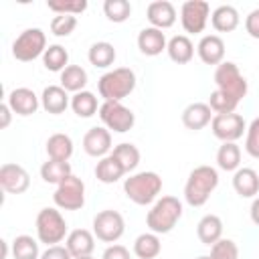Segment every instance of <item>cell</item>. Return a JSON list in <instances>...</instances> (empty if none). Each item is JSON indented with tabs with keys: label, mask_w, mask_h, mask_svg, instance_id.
<instances>
[{
	"label": "cell",
	"mask_w": 259,
	"mask_h": 259,
	"mask_svg": "<svg viewBox=\"0 0 259 259\" xmlns=\"http://www.w3.org/2000/svg\"><path fill=\"white\" fill-rule=\"evenodd\" d=\"M73 255L69 253L67 247H61V245H51L42 255L40 259H71Z\"/></svg>",
	"instance_id": "obj_43"
},
{
	"label": "cell",
	"mask_w": 259,
	"mask_h": 259,
	"mask_svg": "<svg viewBox=\"0 0 259 259\" xmlns=\"http://www.w3.org/2000/svg\"><path fill=\"white\" fill-rule=\"evenodd\" d=\"M71 107L79 117H91L97 111V97L91 91H79L73 95Z\"/></svg>",
	"instance_id": "obj_34"
},
{
	"label": "cell",
	"mask_w": 259,
	"mask_h": 259,
	"mask_svg": "<svg viewBox=\"0 0 259 259\" xmlns=\"http://www.w3.org/2000/svg\"><path fill=\"white\" fill-rule=\"evenodd\" d=\"M233 188L243 198L255 196L259 192V174L251 168H239L233 176Z\"/></svg>",
	"instance_id": "obj_21"
},
{
	"label": "cell",
	"mask_w": 259,
	"mask_h": 259,
	"mask_svg": "<svg viewBox=\"0 0 259 259\" xmlns=\"http://www.w3.org/2000/svg\"><path fill=\"white\" fill-rule=\"evenodd\" d=\"M10 111L12 109H10L8 103H2L0 105V117H2L0 119V127H8V123H10Z\"/></svg>",
	"instance_id": "obj_46"
},
{
	"label": "cell",
	"mask_w": 259,
	"mask_h": 259,
	"mask_svg": "<svg viewBox=\"0 0 259 259\" xmlns=\"http://www.w3.org/2000/svg\"><path fill=\"white\" fill-rule=\"evenodd\" d=\"M53 198H55V204L59 208H65V210L81 208L85 204V184H83V180L71 174L69 178H65L57 186Z\"/></svg>",
	"instance_id": "obj_8"
},
{
	"label": "cell",
	"mask_w": 259,
	"mask_h": 259,
	"mask_svg": "<svg viewBox=\"0 0 259 259\" xmlns=\"http://www.w3.org/2000/svg\"><path fill=\"white\" fill-rule=\"evenodd\" d=\"M67 223L57 208H42L36 214V235L40 243L55 245L65 239Z\"/></svg>",
	"instance_id": "obj_6"
},
{
	"label": "cell",
	"mask_w": 259,
	"mask_h": 259,
	"mask_svg": "<svg viewBox=\"0 0 259 259\" xmlns=\"http://www.w3.org/2000/svg\"><path fill=\"white\" fill-rule=\"evenodd\" d=\"M160 249H162V245H160V239L156 233H144L134 243V253L140 259H154V257H158Z\"/></svg>",
	"instance_id": "obj_28"
},
{
	"label": "cell",
	"mask_w": 259,
	"mask_h": 259,
	"mask_svg": "<svg viewBox=\"0 0 259 259\" xmlns=\"http://www.w3.org/2000/svg\"><path fill=\"white\" fill-rule=\"evenodd\" d=\"M14 259H38V243L30 235H18L12 243Z\"/></svg>",
	"instance_id": "obj_36"
},
{
	"label": "cell",
	"mask_w": 259,
	"mask_h": 259,
	"mask_svg": "<svg viewBox=\"0 0 259 259\" xmlns=\"http://www.w3.org/2000/svg\"><path fill=\"white\" fill-rule=\"evenodd\" d=\"M42 63L49 71H61L63 73L69 67L67 65L69 63V53L61 45H51L42 55Z\"/></svg>",
	"instance_id": "obj_33"
},
{
	"label": "cell",
	"mask_w": 259,
	"mask_h": 259,
	"mask_svg": "<svg viewBox=\"0 0 259 259\" xmlns=\"http://www.w3.org/2000/svg\"><path fill=\"white\" fill-rule=\"evenodd\" d=\"M196 51H198V57L202 59V63H206V65H221L223 57H225V42L217 34H206V36L200 38Z\"/></svg>",
	"instance_id": "obj_16"
},
{
	"label": "cell",
	"mask_w": 259,
	"mask_h": 259,
	"mask_svg": "<svg viewBox=\"0 0 259 259\" xmlns=\"http://www.w3.org/2000/svg\"><path fill=\"white\" fill-rule=\"evenodd\" d=\"M196 259H208V255H200V257H196Z\"/></svg>",
	"instance_id": "obj_49"
},
{
	"label": "cell",
	"mask_w": 259,
	"mask_h": 259,
	"mask_svg": "<svg viewBox=\"0 0 259 259\" xmlns=\"http://www.w3.org/2000/svg\"><path fill=\"white\" fill-rule=\"evenodd\" d=\"M79 259H93V257H91V255H89V257H79Z\"/></svg>",
	"instance_id": "obj_50"
},
{
	"label": "cell",
	"mask_w": 259,
	"mask_h": 259,
	"mask_svg": "<svg viewBox=\"0 0 259 259\" xmlns=\"http://www.w3.org/2000/svg\"><path fill=\"white\" fill-rule=\"evenodd\" d=\"M245 28L253 38H259V8H255L253 12H249L247 20H245Z\"/></svg>",
	"instance_id": "obj_45"
},
{
	"label": "cell",
	"mask_w": 259,
	"mask_h": 259,
	"mask_svg": "<svg viewBox=\"0 0 259 259\" xmlns=\"http://www.w3.org/2000/svg\"><path fill=\"white\" fill-rule=\"evenodd\" d=\"M47 154L51 156V160H59V162H67L73 154V142L67 134H53L47 140Z\"/></svg>",
	"instance_id": "obj_25"
},
{
	"label": "cell",
	"mask_w": 259,
	"mask_h": 259,
	"mask_svg": "<svg viewBox=\"0 0 259 259\" xmlns=\"http://www.w3.org/2000/svg\"><path fill=\"white\" fill-rule=\"evenodd\" d=\"M245 150L253 156L259 158V117H255L247 130V140H245Z\"/></svg>",
	"instance_id": "obj_42"
},
{
	"label": "cell",
	"mask_w": 259,
	"mask_h": 259,
	"mask_svg": "<svg viewBox=\"0 0 259 259\" xmlns=\"http://www.w3.org/2000/svg\"><path fill=\"white\" fill-rule=\"evenodd\" d=\"M123 172H125V170L121 168V164H119L111 154L105 156V158H101V160L97 162V166H95V176H97V180H101L103 184H111V182L119 180Z\"/></svg>",
	"instance_id": "obj_27"
},
{
	"label": "cell",
	"mask_w": 259,
	"mask_h": 259,
	"mask_svg": "<svg viewBox=\"0 0 259 259\" xmlns=\"http://www.w3.org/2000/svg\"><path fill=\"white\" fill-rule=\"evenodd\" d=\"M196 235L200 239V243L204 245H214L217 241H221L223 235V221L217 214H204L198 225H196Z\"/></svg>",
	"instance_id": "obj_23"
},
{
	"label": "cell",
	"mask_w": 259,
	"mask_h": 259,
	"mask_svg": "<svg viewBox=\"0 0 259 259\" xmlns=\"http://www.w3.org/2000/svg\"><path fill=\"white\" fill-rule=\"evenodd\" d=\"M210 20H212V26H214L217 30H221V32H231V30H235V28L239 26V12H237V8H233V6H229V4H223V6H219V8L212 12Z\"/></svg>",
	"instance_id": "obj_26"
},
{
	"label": "cell",
	"mask_w": 259,
	"mask_h": 259,
	"mask_svg": "<svg viewBox=\"0 0 259 259\" xmlns=\"http://www.w3.org/2000/svg\"><path fill=\"white\" fill-rule=\"evenodd\" d=\"M239 162H241V150L235 142H225L219 152H217V164L219 168L231 172V170H237L239 168Z\"/></svg>",
	"instance_id": "obj_31"
},
{
	"label": "cell",
	"mask_w": 259,
	"mask_h": 259,
	"mask_svg": "<svg viewBox=\"0 0 259 259\" xmlns=\"http://www.w3.org/2000/svg\"><path fill=\"white\" fill-rule=\"evenodd\" d=\"M8 105L18 115H32L38 109V97L28 87H16L8 95Z\"/></svg>",
	"instance_id": "obj_15"
},
{
	"label": "cell",
	"mask_w": 259,
	"mask_h": 259,
	"mask_svg": "<svg viewBox=\"0 0 259 259\" xmlns=\"http://www.w3.org/2000/svg\"><path fill=\"white\" fill-rule=\"evenodd\" d=\"M111 148V134L105 127H91L83 136V150L93 158H105Z\"/></svg>",
	"instance_id": "obj_14"
},
{
	"label": "cell",
	"mask_w": 259,
	"mask_h": 259,
	"mask_svg": "<svg viewBox=\"0 0 259 259\" xmlns=\"http://www.w3.org/2000/svg\"><path fill=\"white\" fill-rule=\"evenodd\" d=\"M239 257V249L235 245V241L231 239H221L212 245L208 259H237Z\"/></svg>",
	"instance_id": "obj_40"
},
{
	"label": "cell",
	"mask_w": 259,
	"mask_h": 259,
	"mask_svg": "<svg viewBox=\"0 0 259 259\" xmlns=\"http://www.w3.org/2000/svg\"><path fill=\"white\" fill-rule=\"evenodd\" d=\"M49 10L57 12V14H81L85 8H87V2L85 0H75V2H55L51 0L49 4Z\"/></svg>",
	"instance_id": "obj_41"
},
{
	"label": "cell",
	"mask_w": 259,
	"mask_h": 259,
	"mask_svg": "<svg viewBox=\"0 0 259 259\" xmlns=\"http://www.w3.org/2000/svg\"><path fill=\"white\" fill-rule=\"evenodd\" d=\"M212 134L223 142H235L245 132V119L239 113H217L210 121Z\"/></svg>",
	"instance_id": "obj_12"
},
{
	"label": "cell",
	"mask_w": 259,
	"mask_h": 259,
	"mask_svg": "<svg viewBox=\"0 0 259 259\" xmlns=\"http://www.w3.org/2000/svg\"><path fill=\"white\" fill-rule=\"evenodd\" d=\"M212 109L208 107V103H190L184 111H182V123L188 130H202L204 125H208L212 121Z\"/></svg>",
	"instance_id": "obj_20"
},
{
	"label": "cell",
	"mask_w": 259,
	"mask_h": 259,
	"mask_svg": "<svg viewBox=\"0 0 259 259\" xmlns=\"http://www.w3.org/2000/svg\"><path fill=\"white\" fill-rule=\"evenodd\" d=\"M40 103H42L45 111H49V113H63L69 107V95L63 87L49 85V87H45V91L40 95Z\"/></svg>",
	"instance_id": "obj_22"
},
{
	"label": "cell",
	"mask_w": 259,
	"mask_h": 259,
	"mask_svg": "<svg viewBox=\"0 0 259 259\" xmlns=\"http://www.w3.org/2000/svg\"><path fill=\"white\" fill-rule=\"evenodd\" d=\"M103 12L111 22H123L132 14V6L127 0H105Z\"/></svg>",
	"instance_id": "obj_37"
},
{
	"label": "cell",
	"mask_w": 259,
	"mask_h": 259,
	"mask_svg": "<svg viewBox=\"0 0 259 259\" xmlns=\"http://www.w3.org/2000/svg\"><path fill=\"white\" fill-rule=\"evenodd\" d=\"M67 249L69 253L79 259V257H89L95 249V241H93V235L85 229H75L69 233L67 237Z\"/></svg>",
	"instance_id": "obj_19"
},
{
	"label": "cell",
	"mask_w": 259,
	"mask_h": 259,
	"mask_svg": "<svg viewBox=\"0 0 259 259\" xmlns=\"http://www.w3.org/2000/svg\"><path fill=\"white\" fill-rule=\"evenodd\" d=\"M148 20L152 22L154 28H170L174 22H176V10L170 2L166 0H158V2H152L148 6Z\"/></svg>",
	"instance_id": "obj_17"
},
{
	"label": "cell",
	"mask_w": 259,
	"mask_h": 259,
	"mask_svg": "<svg viewBox=\"0 0 259 259\" xmlns=\"http://www.w3.org/2000/svg\"><path fill=\"white\" fill-rule=\"evenodd\" d=\"M166 51H168V57H170L174 63H178V65L188 63V61L192 59V55H194V47H192L190 38L184 36V34L172 36L170 42H168V47H166Z\"/></svg>",
	"instance_id": "obj_24"
},
{
	"label": "cell",
	"mask_w": 259,
	"mask_h": 259,
	"mask_svg": "<svg viewBox=\"0 0 259 259\" xmlns=\"http://www.w3.org/2000/svg\"><path fill=\"white\" fill-rule=\"evenodd\" d=\"M0 245H2V259H6V255H8V245H6V241H2Z\"/></svg>",
	"instance_id": "obj_48"
},
{
	"label": "cell",
	"mask_w": 259,
	"mask_h": 259,
	"mask_svg": "<svg viewBox=\"0 0 259 259\" xmlns=\"http://www.w3.org/2000/svg\"><path fill=\"white\" fill-rule=\"evenodd\" d=\"M166 47H168V45H166V36H164V32H162L160 28L150 26V28H144V30L138 34V49H140L144 55H148V57L160 55Z\"/></svg>",
	"instance_id": "obj_18"
},
{
	"label": "cell",
	"mask_w": 259,
	"mask_h": 259,
	"mask_svg": "<svg viewBox=\"0 0 259 259\" xmlns=\"http://www.w3.org/2000/svg\"><path fill=\"white\" fill-rule=\"evenodd\" d=\"M47 51V36L40 28H26L20 36L12 42V55L18 61H32Z\"/></svg>",
	"instance_id": "obj_7"
},
{
	"label": "cell",
	"mask_w": 259,
	"mask_h": 259,
	"mask_svg": "<svg viewBox=\"0 0 259 259\" xmlns=\"http://www.w3.org/2000/svg\"><path fill=\"white\" fill-rule=\"evenodd\" d=\"M134 87H136V73L125 67H119V69H113V71L101 75V79L97 83L99 95L105 101H119V99L127 97L134 91Z\"/></svg>",
	"instance_id": "obj_3"
},
{
	"label": "cell",
	"mask_w": 259,
	"mask_h": 259,
	"mask_svg": "<svg viewBox=\"0 0 259 259\" xmlns=\"http://www.w3.org/2000/svg\"><path fill=\"white\" fill-rule=\"evenodd\" d=\"M111 156L121 164V168H123L125 172L134 170V168L140 164V150H138L134 144H125V142H123V144L115 146Z\"/></svg>",
	"instance_id": "obj_35"
},
{
	"label": "cell",
	"mask_w": 259,
	"mask_h": 259,
	"mask_svg": "<svg viewBox=\"0 0 259 259\" xmlns=\"http://www.w3.org/2000/svg\"><path fill=\"white\" fill-rule=\"evenodd\" d=\"M208 2L204 0H188L182 4V10H180V20H182V26L186 32H202L204 26H206V20H208Z\"/></svg>",
	"instance_id": "obj_11"
},
{
	"label": "cell",
	"mask_w": 259,
	"mask_h": 259,
	"mask_svg": "<svg viewBox=\"0 0 259 259\" xmlns=\"http://www.w3.org/2000/svg\"><path fill=\"white\" fill-rule=\"evenodd\" d=\"M85 85H87V73H85V69H81L79 65H69V67L61 73V87H63L65 91H75V93H79Z\"/></svg>",
	"instance_id": "obj_29"
},
{
	"label": "cell",
	"mask_w": 259,
	"mask_h": 259,
	"mask_svg": "<svg viewBox=\"0 0 259 259\" xmlns=\"http://www.w3.org/2000/svg\"><path fill=\"white\" fill-rule=\"evenodd\" d=\"M40 176L45 182L51 184H61L65 178L71 176V166L69 162H59V160H49L40 166Z\"/></svg>",
	"instance_id": "obj_30"
},
{
	"label": "cell",
	"mask_w": 259,
	"mask_h": 259,
	"mask_svg": "<svg viewBox=\"0 0 259 259\" xmlns=\"http://www.w3.org/2000/svg\"><path fill=\"white\" fill-rule=\"evenodd\" d=\"M87 57H89L91 65L103 69V67H109L115 61V49L109 42H95V45H91Z\"/></svg>",
	"instance_id": "obj_32"
},
{
	"label": "cell",
	"mask_w": 259,
	"mask_h": 259,
	"mask_svg": "<svg viewBox=\"0 0 259 259\" xmlns=\"http://www.w3.org/2000/svg\"><path fill=\"white\" fill-rule=\"evenodd\" d=\"M251 221L255 225H259V198H255L253 204H251Z\"/></svg>",
	"instance_id": "obj_47"
},
{
	"label": "cell",
	"mask_w": 259,
	"mask_h": 259,
	"mask_svg": "<svg viewBox=\"0 0 259 259\" xmlns=\"http://www.w3.org/2000/svg\"><path fill=\"white\" fill-rule=\"evenodd\" d=\"M237 105H239V103H237L233 97H229L227 93H223V91H219V89L210 93L208 107H210L212 111H217V113H235Z\"/></svg>",
	"instance_id": "obj_38"
},
{
	"label": "cell",
	"mask_w": 259,
	"mask_h": 259,
	"mask_svg": "<svg viewBox=\"0 0 259 259\" xmlns=\"http://www.w3.org/2000/svg\"><path fill=\"white\" fill-rule=\"evenodd\" d=\"M101 259H130V251L123 245H111L103 251Z\"/></svg>",
	"instance_id": "obj_44"
},
{
	"label": "cell",
	"mask_w": 259,
	"mask_h": 259,
	"mask_svg": "<svg viewBox=\"0 0 259 259\" xmlns=\"http://www.w3.org/2000/svg\"><path fill=\"white\" fill-rule=\"evenodd\" d=\"M30 184L28 172L18 164H4L0 168V186L10 194H22Z\"/></svg>",
	"instance_id": "obj_13"
},
{
	"label": "cell",
	"mask_w": 259,
	"mask_h": 259,
	"mask_svg": "<svg viewBox=\"0 0 259 259\" xmlns=\"http://www.w3.org/2000/svg\"><path fill=\"white\" fill-rule=\"evenodd\" d=\"M180 217H182V202L176 196H162L148 210L146 225L150 227L152 233H156V235L162 233L164 235V233H170L176 227Z\"/></svg>",
	"instance_id": "obj_2"
},
{
	"label": "cell",
	"mask_w": 259,
	"mask_h": 259,
	"mask_svg": "<svg viewBox=\"0 0 259 259\" xmlns=\"http://www.w3.org/2000/svg\"><path fill=\"white\" fill-rule=\"evenodd\" d=\"M99 117H101V121L109 130H113L117 134H125L127 130H132L134 127V121H136L132 109H127L119 101H105L99 107Z\"/></svg>",
	"instance_id": "obj_9"
},
{
	"label": "cell",
	"mask_w": 259,
	"mask_h": 259,
	"mask_svg": "<svg viewBox=\"0 0 259 259\" xmlns=\"http://www.w3.org/2000/svg\"><path fill=\"white\" fill-rule=\"evenodd\" d=\"M214 83L219 87V91L227 93L229 97H233L237 103L247 95V81L241 75L239 67L231 61L221 63L214 71Z\"/></svg>",
	"instance_id": "obj_5"
},
{
	"label": "cell",
	"mask_w": 259,
	"mask_h": 259,
	"mask_svg": "<svg viewBox=\"0 0 259 259\" xmlns=\"http://www.w3.org/2000/svg\"><path fill=\"white\" fill-rule=\"evenodd\" d=\"M123 217L117 210H101L93 219V233L103 243H113L123 235Z\"/></svg>",
	"instance_id": "obj_10"
},
{
	"label": "cell",
	"mask_w": 259,
	"mask_h": 259,
	"mask_svg": "<svg viewBox=\"0 0 259 259\" xmlns=\"http://www.w3.org/2000/svg\"><path fill=\"white\" fill-rule=\"evenodd\" d=\"M77 26V16L73 14H57L51 22V30L55 36H69Z\"/></svg>",
	"instance_id": "obj_39"
},
{
	"label": "cell",
	"mask_w": 259,
	"mask_h": 259,
	"mask_svg": "<svg viewBox=\"0 0 259 259\" xmlns=\"http://www.w3.org/2000/svg\"><path fill=\"white\" fill-rule=\"evenodd\" d=\"M219 184V174L214 168L210 166H196L188 180H186V186H184V198L190 206H202L210 192L217 188Z\"/></svg>",
	"instance_id": "obj_1"
},
{
	"label": "cell",
	"mask_w": 259,
	"mask_h": 259,
	"mask_svg": "<svg viewBox=\"0 0 259 259\" xmlns=\"http://www.w3.org/2000/svg\"><path fill=\"white\" fill-rule=\"evenodd\" d=\"M125 196L136 204H150L162 190V178L156 172H138L123 182Z\"/></svg>",
	"instance_id": "obj_4"
}]
</instances>
